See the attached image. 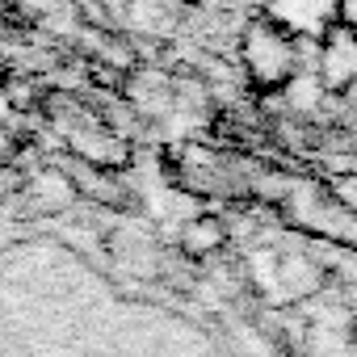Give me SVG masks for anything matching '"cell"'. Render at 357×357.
<instances>
[{
    "label": "cell",
    "mask_w": 357,
    "mask_h": 357,
    "mask_svg": "<svg viewBox=\"0 0 357 357\" xmlns=\"http://www.w3.org/2000/svg\"><path fill=\"white\" fill-rule=\"evenodd\" d=\"M240 55L257 89H290L298 76V34L282 17H248L240 34Z\"/></svg>",
    "instance_id": "obj_1"
},
{
    "label": "cell",
    "mask_w": 357,
    "mask_h": 357,
    "mask_svg": "<svg viewBox=\"0 0 357 357\" xmlns=\"http://www.w3.org/2000/svg\"><path fill=\"white\" fill-rule=\"evenodd\" d=\"M315 80L324 93H344L357 84V34L340 22H328L315 47Z\"/></svg>",
    "instance_id": "obj_2"
},
{
    "label": "cell",
    "mask_w": 357,
    "mask_h": 357,
    "mask_svg": "<svg viewBox=\"0 0 357 357\" xmlns=\"http://www.w3.org/2000/svg\"><path fill=\"white\" fill-rule=\"evenodd\" d=\"M176 244H181L185 257H211V252H223L227 227H223V219H215V215H194V219H185Z\"/></svg>",
    "instance_id": "obj_3"
},
{
    "label": "cell",
    "mask_w": 357,
    "mask_h": 357,
    "mask_svg": "<svg viewBox=\"0 0 357 357\" xmlns=\"http://www.w3.org/2000/svg\"><path fill=\"white\" fill-rule=\"evenodd\" d=\"M332 22H340V26H349L353 34H357V0H332Z\"/></svg>",
    "instance_id": "obj_4"
},
{
    "label": "cell",
    "mask_w": 357,
    "mask_h": 357,
    "mask_svg": "<svg viewBox=\"0 0 357 357\" xmlns=\"http://www.w3.org/2000/svg\"><path fill=\"white\" fill-rule=\"evenodd\" d=\"M336 198L344 206H357V176H340V181H336Z\"/></svg>",
    "instance_id": "obj_5"
}]
</instances>
